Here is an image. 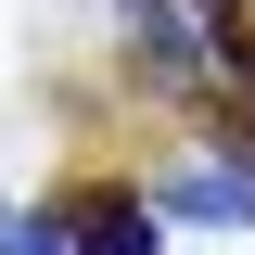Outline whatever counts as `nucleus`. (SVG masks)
<instances>
[{"label":"nucleus","mask_w":255,"mask_h":255,"mask_svg":"<svg viewBox=\"0 0 255 255\" xmlns=\"http://www.w3.org/2000/svg\"><path fill=\"white\" fill-rule=\"evenodd\" d=\"M64 255H153V204L140 191H77L64 204Z\"/></svg>","instance_id":"obj_1"},{"label":"nucleus","mask_w":255,"mask_h":255,"mask_svg":"<svg viewBox=\"0 0 255 255\" xmlns=\"http://www.w3.org/2000/svg\"><path fill=\"white\" fill-rule=\"evenodd\" d=\"M166 217H191V230H255V166H191L179 191H166Z\"/></svg>","instance_id":"obj_2"}]
</instances>
